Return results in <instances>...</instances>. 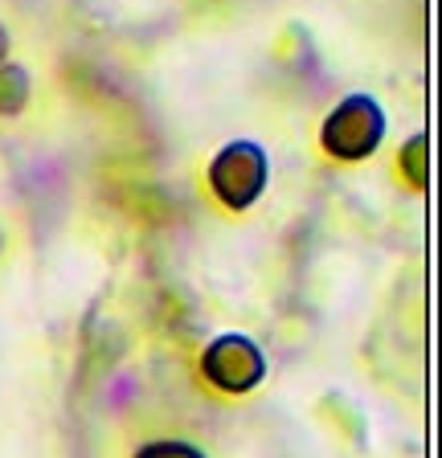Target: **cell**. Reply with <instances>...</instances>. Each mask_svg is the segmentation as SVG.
Instances as JSON below:
<instances>
[{
	"label": "cell",
	"mask_w": 442,
	"mask_h": 458,
	"mask_svg": "<svg viewBox=\"0 0 442 458\" xmlns=\"http://www.w3.org/2000/svg\"><path fill=\"white\" fill-rule=\"evenodd\" d=\"M422 152H426V135H413L410 143H405V152H402V168L405 176H410L418 189L426 184V164H422Z\"/></svg>",
	"instance_id": "5b68a950"
},
{
	"label": "cell",
	"mask_w": 442,
	"mask_h": 458,
	"mask_svg": "<svg viewBox=\"0 0 442 458\" xmlns=\"http://www.w3.org/2000/svg\"><path fill=\"white\" fill-rule=\"evenodd\" d=\"M213 189L225 205L234 209H246L254 197L262 192V181H267V160L254 143H234L213 160Z\"/></svg>",
	"instance_id": "7a4b0ae2"
},
{
	"label": "cell",
	"mask_w": 442,
	"mask_h": 458,
	"mask_svg": "<svg viewBox=\"0 0 442 458\" xmlns=\"http://www.w3.org/2000/svg\"><path fill=\"white\" fill-rule=\"evenodd\" d=\"M140 458H201L192 446H181V442H160V446H148Z\"/></svg>",
	"instance_id": "8992f818"
},
{
	"label": "cell",
	"mask_w": 442,
	"mask_h": 458,
	"mask_svg": "<svg viewBox=\"0 0 442 458\" xmlns=\"http://www.w3.org/2000/svg\"><path fill=\"white\" fill-rule=\"evenodd\" d=\"M4 49H9V38H4V29H0V57H4Z\"/></svg>",
	"instance_id": "52a82bcc"
},
{
	"label": "cell",
	"mask_w": 442,
	"mask_h": 458,
	"mask_svg": "<svg viewBox=\"0 0 442 458\" xmlns=\"http://www.w3.org/2000/svg\"><path fill=\"white\" fill-rule=\"evenodd\" d=\"M25 98H30V78H25V70L17 66H0V111L13 114L25 106Z\"/></svg>",
	"instance_id": "277c9868"
},
{
	"label": "cell",
	"mask_w": 442,
	"mask_h": 458,
	"mask_svg": "<svg viewBox=\"0 0 442 458\" xmlns=\"http://www.w3.org/2000/svg\"><path fill=\"white\" fill-rule=\"evenodd\" d=\"M381 131L385 119L373 98H348L324 123V148L332 156H340V160H361L381 143Z\"/></svg>",
	"instance_id": "6da1fadb"
},
{
	"label": "cell",
	"mask_w": 442,
	"mask_h": 458,
	"mask_svg": "<svg viewBox=\"0 0 442 458\" xmlns=\"http://www.w3.org/2000/svg\"><path fill=\"white\" fill-rule=\"evenodd\" d=\"M205 372H209L213 385H221V389H230V393H242V389H251V385H259L262 356L251 340L221 335L217 344H209V352H205Z\"/></svg>",
	"instance_id": "3957f363"
}]
</instances>
